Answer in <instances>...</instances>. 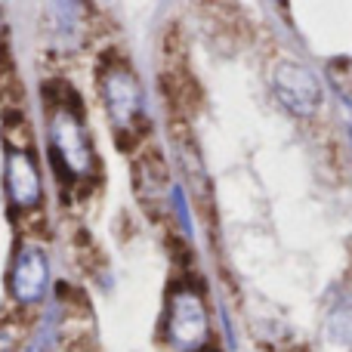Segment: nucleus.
<instances>
[{"label": "nucleus", "instance_id": "obj_1", "mask_svg": "<svg viewBox=\"0 0 352 352\" xmlns=\"http://www.w3.org/2000/svg\"><path fill=\"white\" fill-rule=\"evenodd\" d=\"M43 121H47V152L59 182L84 186L96 179L99 158L93 146L87 111L78 90L65 78H50L41 87Z\"/></svg>", "mask_w": 352, "mask_h": 352}, {"label": "nucleus", "instance_id": "obj_2", "mask_svg": "<svg viewBox=\"0 0 352 352\" xmlns=\"http://www.w3.org/2000/svg\"><path fill=\"white\" fill-rule=\"evenodd\" d=\"M96 90L118 140H136L146 127V90L133 62L118 50L102 53L96 65Z\"/></svg>", "mask_w": 352, "mask_h": 352}, {"label": "nucleus", "instance_id": "obj_3", "mask_svg": "<svg viewBox=\"0 0 352 352\" xmlns=\"http://www.w3.org/2000/svg\"><path fill=\"white\" fill-rule=\"evenodd\" d=\"M3 186L16 210L34 213L43 204V173L31 146L25 111H10L3 121Z\"/></svg>", "mask_w": 352, "mask_h": 352}, {"label": "nucleus", "instance_id": "obj_4", "mask_svg": "<svg viewBox=\"0 0 352 352\" xmlns=\"http://www.w3.org/2000/svg\"><path fill=\"white\" fill-rule=\"evenodd\" d=\"M207 331H210V318H207V303L201 285L182 278L176 281L167 294V309H164V334L176 349L188 352L201 343H207Z\"/></svg>", "mask_w": 352, "mask_h": 352}, {"label": "nucleus", "instance_id": "obj_5", "mask_svg": "<svg viewBox=\"0 0 352 352\" xmlns=\"http://www.w3.org/2000/svg\"><path fill=\"white\" fill-rule=\"evenodd\" d=\"M6 287L16 306H37L47 300L50 291V256L31 238H22L12 250L10 272H6Z\"/></svg>", "mask_w": 352, "mask_h": 352}, {"label": "nucleus", "instance_id": "obj_6", "mask_svg": "<svg viewBox=\"0 0 352 352\" xmlns=\"http://www.w3.org/2000/svg\"><path fill=\"white\" fill-rule=\"evenodd\" d=\"M272 93L281 102V109L294 118H312L322 109V80L312 68H306L297 59H278L272 68Z\"/></svg>", "mask_w": 352, "mask_h": 352}, {"label": "nucleus", "instance_id": "obj_7", "mask_svg": "<svg viewBox=\"0 0 352 352\" xmlns=\"http://www.w3.org/2000/svg\"><path fill=\"white\" fill-rule=\"evenodd\" d=\"M43 37L56 56H74L90 41V10L84 0H47Z\"/></svg>", "mask_w": 352, "mask_h": 352}, {"label": "nucleus", "instance_id": "obj_8", "mask_svg": "<svg viewBox=\"0 0 352 352\" xmlns=\"http://www.w3.org/2000/svg\"><path fill=\"white\" fill-rule=\"evenodd\" d=\"M133 176H136V195L146 207H155V204H164L167 195H170V176H167V167L161 161L158 152H142L136 158V167H133Z\"/></svg>", "mask_w": 352, "mask_h": 352}, {"label": "nucleus", "instance_id": "obj_9", "mask_svg": "<svg viewBox=\"0 0 352 352\" xmlns=\"http://www.w3.org/2000/svg\"><path fill=\"white\" fill-rule=\"evenodd\" d=\"M161 84H164L167 102H170V109L179 118H188L201 109V99L204 96H201L198 80L192 78V72L186 65H170L164 72V78H161Z\"/></svg>", "mask_w": 352, "mask_h": 352}, {"label": "nucleus", "instance_id": "obj_10", "mask_svg": "<svg viewBox=\"0 0 352 352\" xmlns=\"http://www.w3.org/2000/svg\"><path fill=\"white\" fill-rule=\"evenodd\" d=\"M328 80H331V90L343 99V102L352 109V59L349 56H334L328 62Z\"/></svg>", "mask_w": 352, "mask_h": 352}, {"label": "nucleus", "instance_id": "obj_11", "mask_svg": "<svg viewBox=\"0 0 352 352\" xmlns=\"http://www.w3.org/2000/svg\"><path fill=\"white\" fill-rule=\"evenodd\" d=\"M328 340L337 346H352V300H343L328 316Z\"/></svg>", "mask_w": 352, "mask_h": 352}, {"label": "nucleus", "instance_id": "obj_12", "mask_svg": "<svg viewBox=\"0 0 352 352\" xmlns=\"http://www.w3.org/2000/svg\"><path fill=\"white\" fill-rule=\"evenodd\" d=\"M12 78V65H10V28H6V16H3V3H0V84Z\"/></svg>", "mask_w": 352, "mask_h": 352}, {"label": "nucleus", "instance_id": "obj_13", "mask_svg": "<svg viewBox=\"0 0 352 352\" xmlns=\"http://www.w3.org/2000/svg\"><path fill=\"white\" fill-rule=\"evenodd\" d=\"M188 352H219V349L210 346V343H201V346H195V349H188Z\"/></svg>", "mask_w": 352, "mask_h": 352}, {"label": "nucleus", "instance_id": "obj_14", "mask_svg": "<svg viewBox=\"0 0 352 352\" xmlns=\"http://www.w3.org/2000/svg\"><path fill=\"white\" fill-rule=\"evenodd\" d=\"M272 3H285V0H272Z\"/></svg>", "mask_w": 352, "mask_h": 352}, {"label": "nucleus", "instance_id": "obj_15", "mask_svg": "<svg viewBox=\"0 0 352 352\" xmlns=\"http://www.w3.org/2000/svg\"><path fill=\"white\" fill-rule=\"evenodd\" d=\"M349 140H352V127H349Z\"/></svg>", "mask_w": 352, "mask_h": 352}]
</instances>
